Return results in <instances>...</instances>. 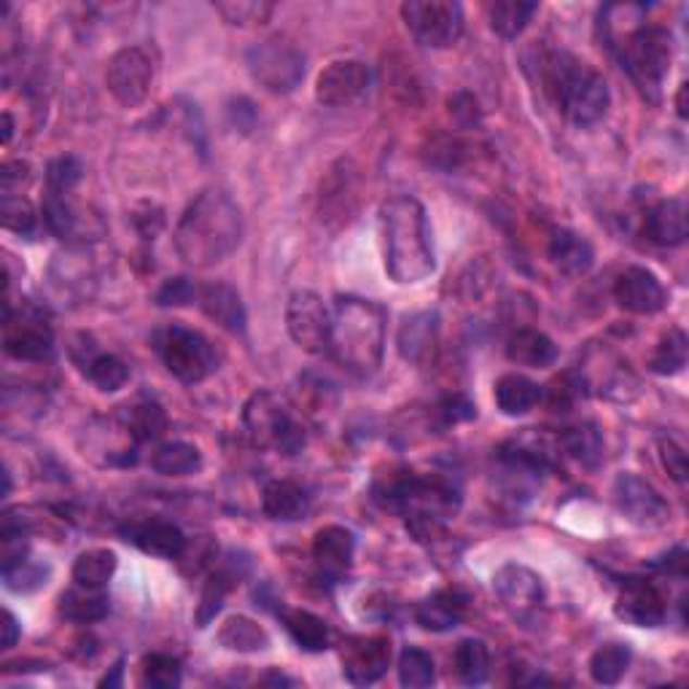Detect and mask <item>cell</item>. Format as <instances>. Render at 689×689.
<instances>
[{
  "label": "cell",
  "instance_id": "44",
  "mask_svg": "<svg viewBox=\"0 0 689 689\" xmlns=\"http://www.w3.org/2000/svg\"><path fill=\"white\" fill-rule=\"evenodd\" d=\"M437 679V671H434V657L423 649H404L399 654V681L406 689H426Z\"/></svg>",
  "mask_w": 689,
  "mask_h": 689
},
{
  "label": "cell",
  "instance_id": "22",
  "mask_svg": "<svg viewBox=\"0 0 689 689\" xmlns=\"http://www.w3.org/2000/svg\"><path fill=\"white\" fill-rule=\"evenodd\" d=\"M197 299H200L202 313H205L211 321H216L222 329L231 331V335H242V331H246V324H248L246 308H242L240 293H237L229 284H211L200 288Z\"/></svg>",
  "mask_w": 689,
  "mask_h": 689
},
{
  "label": "cell",
  "instance_id": "30",
  "mask_svg": "<svg viewBox=\"0 0 689 689\" xmlns=\"http://www.w3.org/2000/svg\"><path fill=\"white\" fill-rule=\"evenodd\" d=\"M60 614L71 623H98L109 614V598L103 590H92V587L76 585L73 590L62 592L60 598Z\"/></svg>",
  "mask_w": 689,
  "mask_h": 689
},
{
  "label": "cell",
  "instance_id": "54",
  "mask_svg": "<svg viewBox=\"0 0 689 689\" xmlns=\"http://www.w3.org/2000/svg\"><path fill=\"white\" fill-rule=\"evenodd\" d=\"M27 184H30V165H27V162H5L3 173H0L3 197L22 195V186Z\"/></svg>",
  "mask_w": 689,
  "mask_h": 689
},
{
  "label": "cell",
  "instance_id": "17",
  "mask_svg": "<svg viewBox=\"0 0 689 689\" xmlns=\"http://www.w3.org/2000/svg\"><path fill=\"white\" fill-rule=\"evenodd\" d=\"M614 612H617L619 619L636 625V628H660L665 617H668L665 598L660 596L657 587L643 579L625 581Z\"/></svg>",
  "mask_w": 689,
  "mask_h": 689
},
{
  "label": "cell",
  "instance_id": "29",
  "mask_svg": "<svg viewBox=\"0 0 689 689\" xmlns=\"http://www.w3.org/2000/svg\"><path fill=\"white\" fill-rule=\"evenodd\" d=\"M541 402V386L525 375H504L496 383V404L504 415L519 417L528 415Z\"/></svg>",
  "mask_w": 689,
  "mask_h": 689
},
{
  "label": "cell",
  "instance_id": "43",
  "mask_svg": "<svg viewBox=\"0 0 689 689\" xmlns=\"http://www.w3.org/2000/svg\"><path fill=\"white\" fill-rule=\"evenodd\" d=\"M231 587H235V576L229 572H213L208 576L205 587H202L200 606H197L195 614L197 628H208V625L216 619V614L224 609V601H227Z\"/></svg>",
  "mask_w": 689,
  "mask_h": 689
},
{
  "label": "cell",
  "instance_id": "25",
  "mask_svg": "<svg viewBox=\"0 0 689 689\" xmlns=\"http://www.w3.org/2000/svg\"><path fill=\"white\" fill-rule=\"evenodd\" d=\"M355 211V171H350V162H340L331 167L329 178L321 186V218H340L348 222Z\"/></svg>",
  "mask_w": 689,
  "mask_h": 689
},
{
  "label": "cell",
  "instance_id": "33",
  "mask_svg": "<svg viewBox=\"0 0 689 689\" xmlns=\"http://www.w3.org/2000/svg\"><path fill=\"white\" fill-rule=\"evenodd\" d=\"M218 643L229 652H262V649L270 647V636L267 630L259 623H253L251 617H229L227 623L218 630Z\"/></svg>",
  "mask_w": 689,
  "mask_h": 689
},
{
  "label": "cell",
  "instance_id": "38",
  "mask_svg": "<svg viewBox=\"0 0 689 689\" xmlns=\"http://www.w3.org/2000/svg\"><path fill=\"white\" fill-rule=\"evenodd\" d=\"M82 369L84 375H87V380L103 393H114L118 391V388L127 386L129 380L127 364L111 353H92L87 361H84Z\"/></svg>",
  "mask_w": 689,
  "mask_h": 689
},
{
  "label": "cell",
  "instance_id": "39",
  "mask_svg": "<svg viewBox=\"0 0 689 689\" xmlns=\"http://www.w3.org/2000/svg\"><path fill=\"white\" fill-rule=\"evenodd\" d=\"M536 11H539V5L528 3V0H499V3H493L488 9L490 27L501 38H517L528 27L530 16Z\"/></svg>",
  "mask_w": 689,
  "mask_h": 689
},
{
  "label": "cell",
  "instance_id": "12",
  "mask_svg": "<svg viewBox=\"0 0 689 689\" xmlns=\"http://www.w3.org/2000/svg\"><path fill=\"white\" fill-rule=\"evenodd\" d=\"M614 501H617V510L638 528H657L671 517L668 501L638 474L625 472L614 479Z\"/></svg>",
  "mask_w": 689,
  "mask_h": 689
},
{
  "label": "cell",
  "instance_id": "47",
  "mask_svg": "<svg viewBox=\"0 0 689 689\" xmlns=\"http://www.w3.org/2000/svg\"><path fill=\"white\" fill-rule=\"evenodd\" d=\"M0 222H3V227L9 231H16V235L27 237L36 231L38 216L25 197L9 195L3 197V202H0Z\"/></svg>",
  "mask_w": 689,
  "mask_h": 689
},
{
  "label": "cell",
  "instance_id": "19",
  "mask_svg": "<svg viewBox=\"0 0 689 689\" xmlns=\"http://www.w3.org/2000/svg\"><path fill=\"white\" fill-rule=\"evenodd\" d=\"M3 348L16 361H43L54 350L52 329L38 318H22L20 324L5 321Z\"/></svg>",
  "mask_w": 689,
  "mask_h": 689
},
{
  "label": "cell",
  "instance_id": "28",
  "mask_svg": "<svg viewBox=\"0 0 689 689\" xmlns=\"http://www.w3.org/2000/svg\"><path fill=\"white\" fill-rule=\"evenodd\" d=\"M506 359L517 366H552L558 361V344L539 329H517L506 342Z\"/></svg>",
  "mask_w": 689,
  "mask_h": 689
},
{
  "label": "cell",
  "instance_id": "1",
  "mask_svg": "<svg viewBox=\"0 0 689 689\" xmlns=\"http://www.w3.org/2000/svg\"><path fill=\"white\" fill-rule=\"evenodd\" d=\"M242 240L240 205L224 189H205L195 197L175 227L173 242L180 262L195 270L216 267Z\"/></svg>",
  "mask_w": 689,
  "mask_h": 689
},
{
  "label": "cell",
  "instance_id": "21",
  "mask_svg": "<svg viewBox=\"0 0 689 689\" xmlns=\"http://www.w3.org/2000/svg\"><path fill=\"white\" fill-rule=\"evenodd\" d=\"M468 612V598L461 590H437L434 596L423 598L415 609V619L423 630L448 632L459 628Z\"/></svg>",
  "mask_w": 689,
  "mask_h": 689
},
{
  "label": "cell",
  "instance_id": "10",
  "mask_svg": "<svg viewBox=\"0 0 689 689\" xmlns=\"http://www.w3.org/2000/svg\"><path fill=\"white\" fill-rule=\"evenodd\" d=\"M286 326L291 340L308 353H329L331 313L315 291H293L286 308Z\"/></svg>",
  "mask_w": 689,
  "mask_h": 689
},
{
  "label": "cell",
  "instance_id": "53",
  "mask_svg": "<svg viewBox=\"0 0 689 689\" xmlns=\"http://www.w3.org/2000/svg\"><path fill=\"white\" fill-rule=\"evenodd\" d=\"M439 415L444 417V423H453L455 426V423L472 421L477 415V406H474L472 399L463 397V393H453V397H448L439 404Z\"/></svg>",
  "mask_w": 689,
  "mask_h": 689
},
{
  "label": "cell",
  "instance_id": "37",
  "mask_svg": "<svg viewBox=\"0 0 689 689\" xmlns=\"http://www.w3.org/2000/svg\"><path fill=\"white\" fill-rule=\"evenodd\" d=\"M630 668V649L625 643H603L590 657V676L596 685L612 687L623 681Z\"/></svg>",
  "mask_w": 689,
  "mask_h": 689
},
{
  "label": "cell",
  "instance_id": "36",
  "mask_svg": "<svg viewBox=\"0 0 689 689\" xmlns=\"http://www.w3.org/2000/svg\"><path fill=\"white\" fill-rule=\"evenodd\" d=\"M561 448L566 450L568 459L585 468H596L603 461V437L592 423L566 428V434L561 437Z\"/></svg>",
  "mask_w": 689,
  "mask_h": 689
},
{
  "label": "cell",
  "instance_id": "3",
  "mask_svg": "<svg viewBox=\"0 0 689 689\" xmlns=\"http://www.w3.org/2000/svg\"><path fill=\"white\" fill-rule=\"evenodd\" d=\"M386 310L372 299L340 297L331 310L329 353L353 375L372 377L386 353Z\"/></svg>",
  "mask_w": 689,
  "mask_h": 689
},
{
  "label": "cell",
  "instance_id": "24",
  "mask_svg": "<svg viewBox=\"0 0 689 689\" xmlns=\"http://www.w3.org/2000/svg\"><path fill=\"white\" fill-rule=\"evenodd\" d=\"M649 240L654 246L674 248L687 240V205L685 200H663L647 213V224H643Z\"/></svg>",
  "mask_w": 689,
  "mask_h": 689
},
{
  "label": "cell",
  "instance_id": "48",
  "mask_svg": "<svg viewBox=\"0 0 689 689\" xmlns=\"http://www.w3.org/2000/svg\"><path fill=\"white\" fill-rule=\"evenodd\" d=\"M84 178V165L78 156H58V160L49 162L47 167V189L60 191V195H71Z\"/></svg>",
  "mask_w": 689,
  "mask_h": 689
},
{
  "label": "cell",
  "instance_id": "4",
  "mask_svg": "<svg viewBox=\"0 0 689 689\" xmlns=\"http://www.w3.org/2000/svg\"><path fill=\"white\" fill-rule=\"evenodd\" d=\"M544 82L558 109L576 127H590L606 116L609 103H612L606 78L572 54H550L544 60Z\"/></svg>",
  "mask_w": 689,
  "mask_h": 689
},
{
  "label": "cell",
  "instance_id": "2",
  "mask_svg": "<svg viewBox=\"0 0 689 689\" xmlns=\"http://www.w3.org/2000/svg\"><path fill=\"white\" fill-rule=\"evenodd\" d=\"M380 231L386 273L391 275V280L412 286L426 280L437 270L431 229H428L426 208L421 205V200L410 195L391 197L380 208Z\"/></svg>",
  "mask_w": 689,
  "mask_h": 689
},
{
  "label": "cell",
  "instance_id": "13",
  "mask_svg": "<svg viewBox=\"0 0 689 689\" xmlns=\"http://www.w3.org/2000/svg\"><path fill=\"white\" fill-rule=\"evenodd\" d=\"M493 590L499 601L504 603L506 612L519 623H530L539 614L541 603H544V585L541 576L534 574L530 568L517 566V563H506L493 576Z\"/></svg>",
  "mask_w": 689,
  "mask_h": 689
},
{
  "label": "cell",
  "instance_id": "51",
  "mask_svg": "<svg viewBox=\"0 0 689 689\" xmlns=\"http://www.w3.org/2000/svg\"><path fill=\"white\" fill-rule=\"evenodd\" d=\"M660 461H663L665 472L671 474V479L679 485H687V453L685 448L674 442V439H663L660 442Z\"/></svg>",
  "mask_w": 689,
  "mask_h": 689
},
{
  "label": "cell",
  "instance_id": "27",
  "mask_svg": "<svg viewBox=\"0 0 689 689\" xmlns=\"http://www.w3.org/2000/svg\"><path fill=\"white\" fill-rule=\"evenodd\" d=\"M550 259L563 275L579 278V275L590 273L592 262H596V251H592L590 242H587L585 237L576 235V231L558 229L550 240Z\"/></svg>",
  "mask_w": 689,
  "mask_h": 689
},
{
  "label": "cell",
  "instance_id": "23",
  "mask_svg": "<svg viewBox=\"0 0 689 689\" xmlns=\"http://www.w3.org/2000/svg\"><path fill=\"white\" fill-rule=\"evenodd\" d=\"M262 510L270 519L293 523L310 512V496L291 479H270L262 490Z\"/></svg>",
  "mask_w": 689,
  "mask_h": 689
},
{
  "label": "cell",
  "instance_id": "6",
  "mask_svg": "<svg viewBox=\"0 0 689 689\" xmlns=\"http://www.w3.org/2000/svg\"><path fill=\"white\" fill-rule=\"evenodd\" d=\"M619 62L628 71L638 89L647 95L649 100L660 98V87H663L665 76L674 62V41L671 33L663 27L643 25L630 30L619 43Z\"/></svg>",
  "mask_w": 689,
  "mask_h": 689
},
{
  "label": "cell",
  "instance_id": "40",
  "mask_svg": "<svg viewBox=\"0 0 689 689\" xmlns=\"http://www.w3.org/2000/svg\"><path fill=\"white\" fill-rule=\"evenodd\" d=\"M124 423L135 442H156L167 431V412L156 402H138L129 406Z\"/></svg>",
  "mask_w": 689,
  "mask_h": 689
},
{
  "label": "cell",
  "instance_id": "52",
  "mask_svg": "<svg viewBox=\"0 0 689 689\" xmlns=\"http://www.w3.org/2000/svg\"><path fill=\"white\" fill-rule=\"evenodd\" d=\"M448 105L450 116H453L461 127H472V124H477L479 118H483V111H479L477 98H474L472 92H455Z\"/></svg>",
  "mask_w": 689,
  "mask_h": 689
},
{
  "label": "cell",
  "instance_id": "56",
  "mask_svg": "<svg viewBox=\"0 0 689 689\" xmlns=\"http://www.w3.org/2000/svg\"><path fill=\"white\" fill-rule=\"evenodd\" d=\"M143 211L146 213H135V227L140 229V235H143L146 240H154L156 231L165 227V216H162L160 208L154 205H143Z\"/></svg>",
  "mask_w": 689,
  "mask_h": 689
},
{
  "label": "cell",
  "instance_id": "46",
  "mask_svg": "<svg viewBox=\"0 0 689 689\" xmlns=\"http://www.w3.org/2000/svg\"><path fill=\"white\" fill-rule=\"evenodd\" d=\"M143 685L151 689L180 687V663L171 654H146L143 657Z\"/></svg>",
  "mask_w": 689,
  "mask_h": 689
},
{
  "label": "cell",
  "instance_id": "45",
  "mask_svg": "<svg viewBox=\"0 0 689 689\" xmlns=\"http://www.w3.org/2000/svg\"><path fill=\"white\" fill-rule=\"evenodd\" d=\"M41 216L47 229L52 235H58L65 240L73 229H76V211L71 205V195H60V191H49L43 197V205H41Z\"/></svg>",
  "mask_w": 689,
  "mask_h": 689
},
{
  "label": "cell",
  "instance_id": "5",
  "mask_svg": "<svg viewBox=\"0 0 689 689\" xmlns=\"http://www.w3.org/2000/svg\"><path fill=\"white\" fill-rule=\"evenodd\" d=\"M242 426L256 450L297 455L304 448V428L293 421L291 406L275 391H256L242 406Z\"/></svg>",
  "mask_w": 689,
  "mask_h": 689
},
{
  "label": "cell",
  "instance_id": "50",
  "mask_svg": "<svg viewBox=\"0 0 689 689\" xmlns=\"http://www.w3.org/2000/svg\"><path fill=\"white\" fill-rule=\"evenodd\" d=\"M200 288L191 284L189 278H173L167 284H162L160 291H156V304L160 308H184V304L195 302Z\"/></svg>",
  "mask_w": 689,
  "mask_h": 689
},
{
  "label": "cell",
  "instance_id": "32",
  "mask_svg": "<svg viewBox=\"0 0 689 689\" xmlns=\"http://www.w3.org/2000/svg\"><path fill=\"white\" fill-rule=\"evenodd\" d=\"M284 625L293 643L304 652H324L329 647V628L308 609H288L284 612Z\"/></svg>",
  "mask_w": 689,
  "mask_h": 689
},
{
  "label": "cell",
  "instance_id": "11",
  "mask_svg": "<svg viewBox=\"0 0 689 689\" xmlns=\"http://www.w3.org/2000/svg\"><path fill=\"white\" fill-rule=\"evenodd\" d=\"M105 84H109V92L127 109L146 103L154 84V65L149 54L138 47L118 49L105 67Z\"/></svg>",
  "mask_w": 689,
  "mask_h": 689
},
{
  "label": "cell",
  "instance_id": "57",
  "mask_svg": "<svg viewBox=\"0 0 689 689\" xmlns=\"http://www.w3.org/2000/svg\"><path fill=\"white\" fill-rule=\"evenodd\" d=\"M20 636H22L20 623H16L14 614L5 609L3 612V649H14L16 641H20Z\"/></svg>",
  "mask_w": 689,
  "mask_h": 689
},
{
  "label": "cell",
  "instance_id": "55",
  "mask_svg": "<svg viewBox=\"0 0 689 689\" xmlns=\"http://www.w3.org/2000/svg\"><path fill=\"white\" fill-rule=\"evenodd\" d=\"M227 114H229L231 127H237L240 133H251L253 124H256V109H253L251 100H246V98L231 100Z\"/></svg>",
  "mask_w": 689,
  "mask_h": 689
},
{
  "label": "cell",
  "instance_id": "49",
  "mask_svg": "<svg viewBox=\"0 0 689 689\" xmlns=\"http://www.w3.org/2000/svg\"><path fill=\"white\" fill-rule=\"evenodd\" d=\"M216 9L227 16L231 25H262L273 14V3H256V0H237V3H216Z\"/></svg>",
  "mask_w": 689,
  "mask_h": 689
},
{
  "label": "cell",
  "instance_id": "42",
  "mask_svg": "<svg viewBox=\"0 0 689 689\" xmlns=\"http://www.w3.org/2000/svg\"><path fill=\"white\" fill-rule=\"evenodd\" d=\"M47 579L49 566H43V563L30 561L25 555L3 561V585L11 592H36L47 585Z\"/></svg>",
  "mask_w": 689,
  "mask_h": 689
},
{
  "label": "cell",
  "instance_id": "26",
  "mask_svg": "<svg viewBox=\"0 0 689 689\" xmlns=\"http://www.w3.org/2000/svg\"><path fill=\"white\" fill-rule=\"evenodd\" d=\"M439 337V315L431 313V310H423V313L410 315L404 318L402 329H399V353H402L404 361H412V364H421L431 355L434 344H437Z\"/></svg>",
  "mask_w": 689,
  "mask_h": 689
},
{
  "label": "cell",
  "instance_id": "16",
  "mask_svg": "<svg viewBox=\"0 0 689 689\" xmlns=\"http://www.w3.org/2000/svg\"><path fill=\"white\" fill-rule=\"evenodd\" d=\"M614 299L619 308L636 315H654L665 308L668 293L657 275L647 267H628L614 280Z\"/></svg>",
  "mask_w": 689,
  "mask_h": 689
},
{
  "label": "cell",
  "instance_id": "31",
  "mask_svg": "<svg viewBox=\"0 0 689 689\" xmlns=\"http://www.w3.org/2000/svg\"><path fill=\"white\" fill-rule=\"evenodd\" d=\"M151 468L162 477H191L202 468V453L189 442H165L151 455Z\"/></svg>",
  "mask_w": 689,
  "mask_h": 689
},
{
  "label": "cell",
  "instance_id": "20",
  "mask_svg": "<svg viewBox=\"0 0 689 689\" xmlns=\"http://www.w3.org/2000/svg\"><path fill=\"white\" fill-rule=\"evenodd\" d=\"M355 555V536L342 525H326L313 539L315 566L329 579H337L350 568Z\"/></svg>",
  "mask_w": 689,
  "mask_h": 689
},
{
  "label": "cell",
  "instance_id": "8",
  "mask_svg": "<svg viewBox=\"0 0 689 689\" xmlns=\"http://www.w3.org/2000/svg\"><path fill=\"white\" fill-rule=\"evenodd\" d=\"M246 65L253 82L273 95L293 92L304 78V54L280 38L253 43L246 52Z\"/></svg>",
  "mask_w": 689,
  "mask_h": 689
},
{
  "label": "cell",
  "instance_id": "34",
  "mask_svg": "<svg viewBox=\"0 0 689 689\" xmlns=\"http://www.w3.org/2000/svg\"><path fill=\"white\" fill-rule=\"evenodd\" d=\"M453 665H455V674L463 685L468 687H477L488 681L490 674V652H488V643L479 641V638H466L455 647L453 654Z\"/></svg>",
  "mask_w": 689,
  "mask_h": 689
},
{
  "label": "cell",
  "instance_id": "60",
  "mask_svg": "<svg viewBox=\"0 0 689 689\" xmlns=\"http://www.w3.org/2000/svg\"><path fill=\"white\" fill-rule=\"evenodd\" d=\"M11 135H14V118L9 111L3 114V143H11Z\"/></svg>",
  "mask_w": 689,
  "mask_h": 689
},
{
  "label": "cell",
  "instance_id": "35",
  "mask_svg": "<svg viewBox=\"0 0 689 689\" xmlns=\"http://www.w3.org/2000/svg\"><path fill=\"white\" fill-rule=\"evenodd\" d=\"M116 552L111 550H87L73 563V581L92 590H105L111 576L116 574Z\"/></svg>",
  "mask_w": 689,
  "mask_h": 689
},
{
  "label": "cell",
  "instance_id": "59",
  "mask_svg": "<svg viewBox=\"0 0 689 689\" xmlns=\"http://www.w3.org/2000/svg\"><path fill=\"white\" fill-rule=\"evenodd\" d=\"M687 84H681L679 95H676V114H679V118H687Z\"/></svg>",
  "mask_w": 689,
  "mask_h": 689
},
{
  "label": "cell",
  "instance_id": "61",
  "mask_svg": "<svg viewBox=\"0 0 689 689\" xmlns=\"http://www.w3.org/2000/svg\"><path fill=\"white\" fill-rule=\"evenodd\" d=\"M264 681H273V685H291V681H288L286 676H278V674H270Z\"/></svg>",
  "mask_w": 689,
  "mask_h": 689
},
{
  "label": "cell",
  "instance_id": "9",
  "mask_svg": "<svg viewBox=\"0 0 689 689\" xmlns=\"http://www.w3.org/2000/svg\"><path fill=\"white\" fill-rule=\"evenodd\" d=\"M402 20L421 47L450 49L463 33V9L450 0H410L402 5Z\"/></svg>",
  "mask_w": 689,
  "mask_h": 689
},
{
  "label": "cell",
  "instance_id": "14",
  "mask_svg": "<svg viewBox=\"0 0 689 689\" xmlns=\"http://www.w3.org/2000/svg\"><path fill=\"white\" fill-rule=\"evenodd\" d=\"M372 71L361 60L331 62L315 84V100L326 109H344L353 105L369 92Z\"/></svg>",
  "mask_w": 689,
  "mask_h": 689
},
{
  "label": "cell",
  "instance_id": "7",
  "mask_svg": "<svg viewBox=\"0 0 689 689\" xmlns=\"http://www.w3.org/2000/svg\"><path fill=\"white\" fill-rule=\"evenodd\" d=\"M160 353L173 377L186 386L208 380L218 369L216 350L205 335L173 324L160 335Z\"/></svg>",
  "mask_w": 689,
  "mask_h": 689
},
{
  "label": "cell",
  "instance_id": "41",
  "mask_svg": "<svg viewBox=\"0 0 689 689\" xmlns=\"http://www.w3.org/2000/svg\"><path fill=\"white\" fill-rule=\"evenodd\" d=\"M687 366V335L681 329H671L657 348L649 355V369L660 377L679 375Z\"/></svg>",
  "mask_w": 689,
  "mask_h": 689
},
{
  "label": "cell",
  "instance_id": "58",
  "mask_svg": "<svg viewBox=\"0 0 689 689\" xmlns=\"http://www.w3.org/2000/svg\"><path fill=\"white\" fill-rule=\"evenodd\" d=\"M122 674H124V660H118V663L114 665V674L100 679V687H118L122 685Z\"/></svg>",
  "mask_w": 689,
  "mask_h": 689
},
{
  "label": "cell",
  "instance_id": "18",
  "mask_svg": "<svg viewBox=\"0 0 689 689\" xmlns=\"http://www.w3.org/2000/svg\"><path fill=\"white\" fill-rule=\"evenodd\" d=\"M127 541H133L140 552L154 558H167L175 561L186 552V536L184 530L167 519H146V523H135L124 530Z\"/></svg>",
  "mask_w": 689,
  "mask_h": 689
},
{
  "label": "cell",
  "instance_id": "15",
  "mask_svg": "<svg viewBox=\"0 0 689 689\" xmlns=\"http://www.w3.org/2000/svg\"><path fill=\"white\" fill-rule=\"evenodd\" d=\"M391 665V643L383 636L353 638L342 649V674L350 685H375Z\"/></svg>",
  "mask_w": 689,
  "mask_h": 689
}]
</instances>
